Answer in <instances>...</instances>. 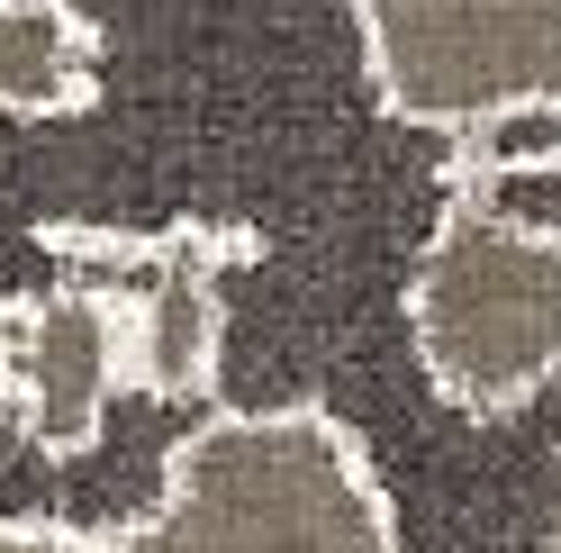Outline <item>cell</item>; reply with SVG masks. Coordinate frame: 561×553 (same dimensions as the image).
<instances>
[{"mask_svg":"<svg viewBox=\"0 0 561 553\" xmlns=\"http://www.w3.org/2000/svg\"><path fill=\"white\" fill-rule=\"evenodd\" d=\"M146 391L136 363V291H55L19 308V336L0 354V399L27 418L37 444H91L118 391Z\"/></svg>","mask_w":561,"mask_h":553,"instance_id":"4","label":"cell"},{"mask_svg":"<svg viewBox=\"0 0 561 553\" xmlns=\"http://www.w3.org/2000/svg\"><path fill=\"white\" fill-rule=\"evenodd\" d=\"M100 82V37L73 0H0V119H64Z\"/></svg>","mask_w":561,"mask_h":553,"instance_id":"5","label":"cell"},{"mask_svg":"<svg viewBox=\"0 0 561 553\" xmlns=\"http://www.w3.org/2000/svg\"><path fill=\"white\" fill-rule=\"evenodd\" d=\"M146 527L172 553H399L390 499L327 408H244L172 444Z\"/></svg>","mask_w":561,"mask_h":553,"instance_id":"1","label":"cell"},{"mask_svg":"<svg viewBox=\"0 0 561 553\" xmlns=\"http://www.w3.org/2000/svg\"><path fill=\"white\" fill-rule=\"evenodd\" d=\"M0 553H172L146 517L127 535H37V527H0Z\"/></svg>","mask_w":561,"mask_h":553,"instance_id":"6","label":"cell"},{"mask_svg":"<svg viewBox=\"0 0 561 553\" xmlns=\"http://www.w3.org/2000/svg\"><path fill=\"white\" fill-rule=\"evenodd\" d=\"M371 100L416 136L561 119V0H344Z\"/></svg>","mask_w":561,"mask_h":553,"instance_id":"3","label":"cell"},{"mask_svg":"<svg viewBox=\"0 0 561 553\" xmlns=\"http://www.w3.org/2000/svg\"><path fill=\"white\" fill-rule=\"evenodd\" d=\"M408 354L462 418H516L561 382V227L453 200L408 263Z\"/></svg>","mask_w":561,"mask_h":553,"instance_id":"2","label":"cell"},{"mask_svg":"<svg viewBox=\"0 0 561 553\" xmlns=\"http://www.w3.org/2000/svg\"><path fill=\"white\" fill-rule=\"evenodd\" d=\"M552 553H561V454H552Z\"/></svg>","mask_w":561,"mask_h":553,"instance_id":"7","label":"cell"}]
</instances>
